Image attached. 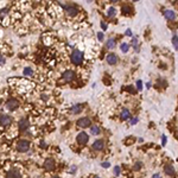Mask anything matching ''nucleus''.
<instances>
[{
    "label": "nucleus",
    "instance_id": "obj_27",
    "mask_svg": "<svg viewBox=\"0 0 178 178\" xmlns=\"http://www.w3.org/2000/svg\"><path fill=\"white\" fill-rule=\"evenodd\" d=\"M128 12H129L128 6H126V5H125V6H123V8H122V13H123V14H127Z\"/></svg>",
    "mask_w": 178,
    "mask_h": 178
},
{
    "label": "nucleus",
    "instance_id": "obj_3",
    "mask_svg": "<svg viewBox=\"0 0 178 178\" xmlns=\"http://www.w3.org/2000/svg\"><path fill=\"white\" fill-rule=\"evenodd\" d=\"M18 107H19V102L17 100H14V99H11V100H8L6 102V108L8 111H14Z\"/></svg>",
    "mask_w": 178,
    "mask_h": 178
},
{
    "label": "nucleus",
    "instance_id": "obj_13",
    "mask_svg": "<svg viewBox=\"0 0 178 178\" xmlns=\"http://www.w3.org/2000/svg\"><path fill=\"white\" fill-rule=\"evenodd\" d=\"M18 126H19V129H28L29 128V121L26 119H22L20 121H19L18 123Z\"/></svg>",
    "mask_w": 178,
    "mask_h": 178
},
{
    "label": "nucleus",
    "instance_id": "obj_37",
    "mask_svg": "<svg viewBox=\"0 0 178 178\" xmlns=\"http://www.w3.org/2000/svg\"><path fill=\"white\" fill-rule=\"evenodd\" d=\"M153 177H154V178H157V177H159V173H156V175H153Z\"/></svg>",
    "mask_w": 178,
    "mask_h": 178
},
{
    "label": "nucleus",
    "instance_id": "obj_5",
    "mask_svg": "<svg viewBox=\"0 0 178 178\" xmlns=\"http://www.w3.org/2000/svg\"><path fill=\"white\" fill-rule=\"evenodd\" d=\"M64 10L69 17H76L77 13H78V10H77L75 6H65Z\"/></svg>",
    "mask_w": 178,
    "mask_h": 178
},
{
    "label": "nucleus",
    "instance_id": "obj_20",
    "mask_svg": "<svg viewBox=\"0 0 178 178\" xmlns=\"http://www.w3.org/2000/svg\"><path fill=\"white\" fill-rule=\"evenodd\" d=\"M107 14H108V17L113 18V17H115V14H117V10L114 8V7H109L107 11Z\"/></svg>",
    "mask_w": 178,
    "mask_h": 178
},
{
    "label": "nucleus",
    "instance_id": "obj_2",
    "mask_svg": "<svg viewBox=\"0 0 178 178\" xmlns=\"http://www.w3.org/2000/svg\"><path fill=\"white\" fill-rule=\"evenodd\" d=\"M29 148H30V143L28 140H19L18 144H17V150L19 152H28Z\"/></svg>",
    "mask_w": 178,
    "mask_h": 178
},
{
    "label": "nucleus",
    "instance_id": "obj_17",
    "mask_svg": "<svg viewBox=\"0 0 178 178\" xmlns=\"http://www.w3.org/2000/svg\"><path fill=\"white\" fill-rule=\"evenodd\" d=\"M81 111H82V106H81V104H75V106H73V108H71V113L73 114H78Z\"/></svg>",
    "mask_w": 178,
    "mask_h": 178
},
{
    "label": "nucleus",
    "instance_id": "obj_23",
    "mask_svg": "<svg viewBox=\"0 0 178 178\" xmlns=\"http://www.w3.org/2000/svg\"><path fill=\"white\" fill-rule=\"evenodd\" d=\"M132 44H133V46H134V50L135 51H138L139 50V48H138V38H133L132 39Z\"/></svg>",
    "mask_w": 178,
    "mask_h": 178
},
{
    "label": "nucleus",
    "instance_id": "obj_11",
    "mask_svg": "<svg viewBox=\"0 0 178 178\" xmlns=\"http://www.w3.org/2000/svg\"><path fill=\"white\" fill-rule=\"evenodd\" d=\"M103 147H104V143L102 140H96L95 143L93 144V148H94V150L101 151V150H103Z\"/></svg>",
    "mask_w": 178,
    "mask_h": 178
},
{
    "label": "nucleus",
    "instance_id": "obj_9",
    "mask_svg": "<svg viewBox=\"0 0 178 178\" xmlns=\"http://www.w3.org/2000/svg\"><path fill=\"white\" fill-rule=\"evenodd\" d=\"M54 166H55L54 159H52V158H46L45 162H44V167H45V170H52Z\"/></svg>",
    "mask_w": 178,
    "mask_h": 178
},
{
    "label": "nucleus",
    "instance_id": "obj_6",
    "mask_svg": "<svg viewBox=\"0 0 178 178\" xmlns=\"http://www.w3.org/2000/svg\"><path fill=\"white\" fill-rule=\"evenodd\" d=\"M88 134L87 133H84V132H81L80 134L77 135V143L80 145H84V144H87L88 143Z\"/></svg>",
    "mask_w": 178,
    "mask_h": 178
},
{
    "label": "nucleus",
    "instance_id": "obj_15",
    "mask_svg": "<svg viewBox=\"0 0 178 178\" xmlns=\"http://www.w3.org/2000/svg\"><path fill=\"white\" fill-rule=\"evenodd\" d=\"M7 177H22V175H20V172L19 171L12 169V170H10V171L7 172Z\"/></svg>",
    "mask_w": 178,
    "mask_h": 178
},
{
    "label": "nucleus",
    "instance_id": "obj_8",
    "mask_svg": "<svg viewBox=\"0 0 178 178\" xmlns=\"http://www.w3.org/2000/svg\"><path fill=\"white\" fill-rule=\"evenodd\" d=\"M164 15H165V18L167 19V20H176V18H177V15H176V13L173 12V11H171V10H166L165 12H164Z\"/></svg>",
    "mask_w": 178,
    "mask_h": 178
},
{
    "label": "nucleus",
    "instance_id": "obj_38",
    "mask_svg": "<svg viewBox=\"0 0 178 178\" xmlns=\"http://www.w3.org/2000/svg\"><path fill=\"white\" fill-rule=\"evenodd\" d=\"M112 3H117V1H119V0H111Z\"/></svg>",
    "mask_w": 178,
    "mask_h": 178
},
{
    "label": "nucleus",
    "instance_id": "obj_14",
    "mask_svg": "<svg viewBox=\"0 0 178 178\" xmlns=\"http://www.w3.org/2000/svg\"><path fill=\"white\" fill-rule=\"evenodd\" d=\"M164 171H165V173L167 176H173L176 173V171H175V167L172 165H166L165 166V169H164Z\"/></svg>",
    "mask_w": 178,
    "mask_h": 178
},
{
    "label": "nucleus",
    "instance_id": "obj_36",
    "mask_svg": "<svg viewBox=\"0 0 178 178\" xmlns=\"http://www.w3.org/2000/svg\"><path fill=\"white\" fill-rule=\"evenodd\" d=\"M165 143H166V137L163 135V145H165Z\"/></svg>",
    "mask_w": 178,
    "mask_h": 178
},
{
    "label": "nucleus",
    "instance_id": "obj_31",
    "mask_svg": "<svg viewBox=\"0 0 178 178\" xmlns=\"http://www.w3.org/2000/svg\"><path fill=\"white\" fill-rule=\"evenodd\" d=\"M101 28L103 29V30H107V24H106V23H104L103 20L101 22Z\"/></svg>",
    "mask_w": 178,
    "mask_h": 178
},
{
    "label": "nucleus",
    "instance_id": "obj_30",
    "mask_svg": "<svg viewBox=\"0 0 178 178\" xmlns=\"http://www.w3.org/2000/svg\"><path fill=\"white\" fill-rule=\"evenodd\" d=\"M97 38H99V40H103V33H102V32H99Z\"/></svg>",
    "mask_w": 178,
    "mask_h": 178
},
{
    "label": "nucleus",
    "instance_id": "obj_22",
    "mask_svg": "<svg viewBox=\"0 0 178 178\" xmlns=\"http://www.w3.org/2000/svg\"><path fill=\"white\" fill-rule=\"evenodd\" d=\"M32 74H33V71H32L31 68H25L24 69V75H26V76H31Z\"/></svg>",
    "mask_w": 178,
    "mask_h": 178
},
{
    "label": "nucleus",
    "instance_id": "obj_29",
    "mask_svg": "<svg viewBox=\"0 0 178 178\" xmlns=\"http://www.w3.org/2000/svg\"><path fill=\"white\" fill-rule=\"evenodd\" d=\"M138 121H139V119H138V118H133V119L131 120V123H132V125H135V123L138 122Z\"/></svg>",
    "mask_w": 178,
    "mask_h": 178
},
{
    "label": "nucleus",
    "instance_id": "obj_4",
    "mask_svg": "<svg viewBox=\"0 0 178 178\" xmlns=\"http://www.w3.org/2000/svg\"><path fill=\"white\" fill-rule=\"evenodd\" d=\"M77 126L81 127V128L89 127L90 126V119H88V118H81V119L77 120Z\"/></svg>",
    "mask_w": 178,
    "mask_h": 178
},
{
    "label": "nucleus",
    "instance_id": "obj_24",
    "mask_svg": "<svg viewBox=\"0 0 178 178\" xmlns=\"http://www.w3.org/2000/svg\"><path fill=\"white\" fill-rule=\"evenodd\" d=\"M172 43H173L175 49L178 50V37H173V38H172Z\"/></svg>",
    "mask_w": 178,
    "mask_h": 178
},
{
    "label": "nucleus",
    "instance_id": "obj_7",
    "mask_svg": "<svg viewBox=\"0 0 178 178\" xmlns=\"http://www.w3.org/2000/svg\"><path fill=\"white\" fill-rule=\"evenodd\" d=\"M74 78H75V73L73 70H67L63 74V80L67 81V82H71Z\"/></svg>",
    "mask_w": 178,
    "mask_h": 178
},
{
    "label": "nucleus",
    "instance_id": "obj_28",
    "mask_svg": "<svg viewBox=\"0 0 178 178\" xmlns=\"http://www.w3.org/2000/svg\"><path fill=\"white\" fill-rule=\"evenodd\" d=\"M137 88H138V90H141V89H143V83H141V81H138V82H137Z\"/></svg>",
    "mask_w": 178,
    "mask_h": 178
},
{
    "label": "nucleus",
    "instance_id": "obj_21",
    "mask_svg": "<svg viewBox=\"0 0 178 178\" xmlns=\"http://www.w3.org/2000/svg\"><path fill=\"white\" fill-rule=\"evenodd\" d=\"M120 49H121V51H122V52H128L129 44L128 43H122L121 45H120Z\"/></svg>",
    "mask_w": 178,
    "mask_h": 178
},
{
    "label": "nucleus",
    "instance_id": "obj_32",
    "mask_svg": "<svg viewBox=\"0 0 178 178\" xmlns=\"http://www.w3.org/2000/svg\"><path fill=\"white\" fill-rule=\"evenodd\" d=\"M125 34H126V36H128V37H131V36H132V31L129 30H126V32H125Z\"/></svg>",
    "mask_w": 178,
    "mask_h": 178
},
{
    "label": "nucleus",
    "instance_id": "obj_25",
    "mask_svg": "<svg viewBox=\"0 0 178 178\" xmlns=\"http://www.w3.org/2000/svg\"><path fill=\"white\" fill-rule=\"evenodd\" d=\"M120 172H121L120 167H119V166H115V167H114V175H115V176H119Z\"/></svg>",
    "mask_w": 178,
    "mask_h": 178
},
{
    "label": "nucleus",
    "instance_id": "obj_16",
    "mask_svg": "<svg viewBox=\"0 0 178 178\" xmlns=\"http://www.w3.org/2000/svg\"><path fill=\"white\" fill-rule=\"evenodd\" d=\"M101 133V128L99 126H92L90 127V134L93 135H99Z\"/></svg>",
    "mask_w": 178,
    "mask_h": 178
},
{
    "label": "nucleus",
    "instance_id": "obj_34",
    "mask_svg": "<svg viewBox=\"0 0 178 178\" xmlns=\"http://www.w3.org/2000/svg\"><path fill=\"white\" fill-rule=\"evenodd\" d=\"M0 59H1V65H4V64H5V58H4V56H3V55H1Z\"/></svg>",
    "mask_w": 178,
    "mask_h": 178
},
{
    "label": "nucleus",
    "instance_id": "obj_10",
    "mask_svg": "<svg viewBox=\"0 0 178 178\" xmlns=\"http://www.w3.org/2000/svg\"><path fill=\"white\" fill-rule=\"evenodd\" d=\"M12 121V118L8 117V115H5V114H1V126L6 127L7 125H10Z\"/></svg>",
    "mask_w": 178,
    "mask_h": 178
},
{
    "label": "nucleus",
    "instance_id": "obj_35",
    "mask_svg": "<svg viewBox=\"0 0 178 178\" xmlns=\"http://www.w3.org/2000/svg\"><path fill=\"white\" fill-rule=\"evenodd\" d=\"M75 171H76V166H73V169H70V172L71 173H75Z\"/></svg>",
    "mask_w": 178,
    "mask_h": 178
},
{
    "label": "nucleus",
    "instance_id": "obj_26",
    "mask_svg": "<svg viewBox=\"0 0 178 178\" xmlns=\"http://www.w3.org/2000/svg\"><path fill=\"white\" fill-rule=\"evenodd\" d=\"M133 169H134V171H139V170L141 169V163H137L134 165V167H133Z\"/></svg>",
    "mask_w": 178,
    "mask_h": 178
},
{
    "label": "nucleus",
    "instance_id": "obj_33",
    "mask_svg": "<svg viewBox=\"0 0 178 178\" xmlns=\"http://www.w3.org/2000/svg\"><path fill=\"white\" fill-rule=\"evenodd\" d=\"M101 166H102V167H109V166H111V164H109V163H102Z\"/></svg>",
    "mask_w": 178,
    "mask_h": 178
},
{
    "label": "nucleus",
    "instance_id": "obj_12",
    "mask_svg": "<svg viewBox=\"0 0 178 178\" xmlns=\"http://www.w3.org/2000/svg\"><path fill=\"white\" fill-rule=\"evenodd\" d=\"M107 62L109 63L111 65H114L115 63L118 62V57L115 54H109V55L107 56Z\"/></svg>",
    "mask_w": 178,
    "mask_h": 178
},
{
    "label": "nucleus",
    "instance_id": "obj_39",
    "mask_svg": "<svg viewBox=\"0 0 178 178\" xmlns=\"http://www.w3.org/2000/svg\"><path fill=\"white\" fill-rule=\"evenodd\" d=\"M133 1H138V0H133Z\"/></svg>",
    "mask_w": 178,
    "mask_h": 178
},
{
    "label": "nucleus",
    "instance_id": "obj_1",
    "mask_svg": "<svg viewBox=\"0 0 178 178\" xmlns=\"http://www.w3.org/2000/svg\"><path fill=\"white\" fill-rule=\"evenodd\" d=\"M83 59V54L80 50H75L73 54H71V62L75 63V64H80Z\"/></svg>",
    "mask_w": 178,
    "mask_h": 178
},
{
    "label": "nucleus",
    "instance_id": "obj_18",
    "mask_svg": "<svg viewBox=\"0 0 178 178\" xmlns=\"http://www.w3.org/2000/svg\"><path fill=\"white\" fill-rule=\"evenodd\" d=\"M129 115H131V114H129L128 109H122V112H121V114H120V118H121L122 120H127L129 118Z\"/></svg>",
    "mask_w": 178,
    "mask_h": 178
},
{
    "label": "nucleus",
    "instance_id": "obj_19",
    "mask_svg": "<svg viewBox=\"0 0 178 178\" xmlns=\"http://www.w3.org/2000/svg\"><path fill=\"white\" fill-rule=\"evenodd\" d=\"M107 48L108 49H114L115 48V39L114 38H109L107 40Z\"/></svg>",
    "mask_w": 178,
    "mask_h": 178
}]
</instances>
